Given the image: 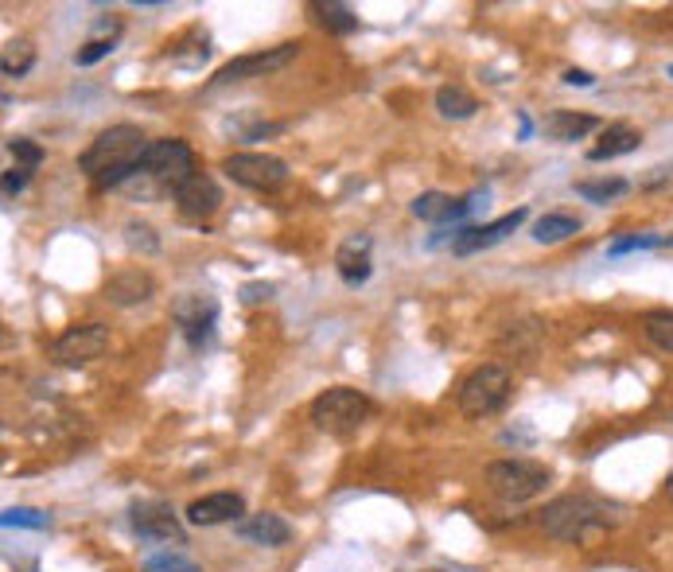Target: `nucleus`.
Listing matches in <instances>:
<instances>
[{"label": "nucleus", "instance_id": "obj_1", "mask_svg": "<svg viewBox=\"0 0 673 572\" xmlns=\"http://www.w3.org/2000/svg\"><path fill=\"white\" fill-rule=\"evenodd\" d=\"M149 144L152 141L136 125H110V129H102V133L94 136V144L79 156V167L94 191L121 187V183L133 180V175L144 167Z\"/></svg>", "mask_w": 673, "mask_h": 572}, {"label": "nucleus", "instance_id": "obj_2", "mask_svg": "<svg viewBox=\"0 0 673 572\" xmlns=\"http://www.w3.org/2000/svg\"><path fill=\"white\" fill-rule=\"evenodd\" d=\"M608 510H611L608 502L588 499V494H561V499H553L541 510L538 522L549 538L569 541V545H584L595 530H603V525L611 522Z\"/></svg>", "mask_w": 673, "mask_h": 572}, {"label": "nucleus", "instance_id": "obj_3", "mask_svg": "<svg viewBox=\"0 0 673 572\" xmlns=\"http://www.w3.org/2000/svg\"><path fill=\"white\" fill-rule=\"evenodd\" d=\"M374 413V401L363 390H350V386H332L312 401V425L327 437H350L358 432Z\"/></svg>", "mask_w": 673, "mask_h": 572}, {"label": "nucleus", "instance_id": "obj_4", "mask_svg": "<svg viewBox=\"0 0 673 572\" xmlns=\"http://www.w3.org/2000/svg\"><path fill=\"white\" fill-rule=\"evenodd\" d=\"M507 398H510V374L507 366L499 362H487L479 366V370H471L468 378L460 381V394H456L460 413L471 417V421H483V417L499 413V409L507 406Z\"/></svg>", "mask_w": 673, "mask_h": 572}, {"label": "nucleus", "instance_id": "obj_5", "mask_svg": "<svg viewBox=\"0 0 673 572\" xmlns=\"http://www.w3.org/2000/svg\"><path fill=\"white\" fill-rule=\"evenodd\" d=\"M483 479L502 502H530L549 487V468L533 460H494L487 463Z\"/></svg>", "mask_w": 673, "mask_h": 572}, {"label": "nucleus", "instance_id": "obj_6", "mask_svg": "<svg viewBox=\"0 0 673 572\" xmlns=\"http://www.w3.org/2000/svg\"><path fill=\"white\" fill-rule=\"evenodd\" d=\"M141 172L152 175L160 187L175 195V191H180L191 175H198L195 172V152H191L187 141H175V136H167V141H152L149 152H144Z\"/></svg>", "mask_w": 673, "mask_h": 572}, {"label": "nucleus", "instance_id": "obj_7", "mask_svg": "<svg viewBox=\"0 0 673 572\" xmlns=\"http://www.w3.org/2000/svg\"><path fill=\"white\" fill-rule=\"evenodd\" d=\"M222 172L249 191H277L288 180V164L269 152H231L222 160Z\"/></svg>", "mask_w": 673, "mask_h": 572}, {"label": "nucleus", "instance_id": "obj_8", "mask_svg": "<svg viewBox=\"0 0 673 572\" xmlns=\"http://www.w3.org/2000/svg\"><path fill=\"white\" fill-rule=\"evenodd\" d=\"M296 55H300V48H296V43H281V48H269V51L238 55V59H231L226 67H218V71H214L211 86H231V82L265 79V74H273V71H285Z\"/></svg>", "mask_w": 673, "mask_h": 572}, {"label": "nucleus", "instance_id": "obj_9", "mask_svg": "<svg viewBox=\"0 0 673 572\" xmlns=\"http://www.w3.org/2000/svg\"><path fill=\"white\" fill-rule=\"evenodd\" d=\"M110 350V327L105 324H82V327H67L55 339L51 355H55L59 366H86L94 358H102Z\"/></svg>", "mask_w": 673, "mask_h": 572}, {"label": "nucleus", "instance_id": "obj_10", "mask_svg": "<svg viewBox=\"0 0 673 572\" xmlns=\"http://www.w3.org/2000/svg\"><path fill=\"white\" fill-rule=\"evenodd\" d=\"M172 319L191 347H203V343L211 339L214 324H218V300H214V296L187 293L172 304Z\"/></svg>", "mask_w": 673, "mask_h": 572}, {"label": "nucleus", "instance_id": "obj_11", "mask_svg": "<svg viewBox=\"0 0 673 572\" xmlns=\"http://www.w3.org/2000/svg\"><path fill=\"white\" fill-rule=\"evenodd\" d=\"M522 223H526V207H518V211H510V215L494 218V223H487V226H468V231H456L452 234V254L468 257V254H479V249L499 246V242L507 238V234H514Z\"/></svg>", "mask_w": 673, "mask_h": 572}, {"label": "nucleus", "instance_id": "obj_12", "mask_svg": "<svg viewBox=\"0 0 673 572\" xmlns=\"http://www.w3.org/2000/svg\"><path fill=\"white\" fill-rule=\"evenodd\" d=\"M175 207H180V215L191 218V223H203V218H211L214 211L222 207L218 183H214L211 175H203V172L191 175V180L175 191Z\"/></svg>", "mask_w": 673, "mask_h": 572}, {"label": "nucleus", "instance_id": "obj_13", "mask_svg": "<svg viewBox=\"0 0 673 572\" xmlns=\"http://www.w3.org/2000/svg\"><path fill=\"white\" fill-rule=\"evenodd\" d=\"M129 518H133V530L141 533L144 541H180L183 545L180 518H175L172 507H164V502H136V507L129 510Z\"/></svg>", "mask_w": 673, "mask_h": 572}, {"label": "nucleus", "instance_id": "obj_14", "mask_svg": "<svg viewBox=\"0 0 673 572\" xmlns=\"http://www.w3.org/2000/svg\"><path fill=\"white\" fill-rule=\"evenodd\" d=\"M476 207H479V195H471V200H452V195H443V191H425V195L412 200V215H417L420 223H432V226L460 223V218L471 215Z\"/></svg>", "mask_w": 673, "mask_h": 572}, {"label": "nucleus", "instance_id": "obj_15", "mask_svg": "<svg viewBox=\"0 0 673 572\" xmlns=\"http://www.w3.org/2000/svg\"><path fill=\"white\" fill-rule=\"evenodd\" d=\"M246 514V499L234 491H214L203 494L187 507V522L191 525H222V522H238Z\"/></svg>", "mask_w": 673, "mask_h": 572}, {"label": "nucleus", "instance_id": "obj_16", "mask_svg": "<svg viewBox=\"0 0 673 572\" xmlns=\"http://www.w3.org/2000/svg\"><path fill=\"white\" fill-rule=\"evenodd\" d=\"M152 293H156V280H152V273H144V269H121L102 285V296L113 304V308H133V304L152 300Z\"/></svg>", "mask_w": 673, "mask_h": 572}, {"label": "nucleus", "instance_id": "obj_17", "mask_svg": "<svg viewBox=\"0 0 673 572\" xmlns=\"http://www.w3.org/2000/svg\"><path fill=\"white\" fill-rule=\"evenodd\" d=\"M370 234H355L335 249V269L347 285H366L370 280Z\"/></svg>", "mask_w": 673, "mask_h": 572}, {"label": "nucleus", "instance_id": "obj_18", "mask_svg": "<svg viewBox=\"0 0 673 572\" xmlns=\"http://www.w3.org/2000/svg\"><path fill=\"white\" fill-rule=\"evenodd\" d=\"M600 125V121L592 118V113H577V110H553L545 121H541V129H545L549 141L557 144H572V141H584L592 129Z\"/></svg>", "mask_w": 673, "mask_h": 572}, {"label": "nucleus", "instance_id": "obj_19", "mask_svg": "<svg viewBox=\"0 0 673 572\" xmlns=\"http://www.w3.org/2000/svg\"><path fill=\"white\" fill-rule=\"evenodd\" d=\"M238 533L246 541H257V545L277 549V545H288V538H293V525H288L281 514H254V518H242Z\"/></svg>", "mask_w": 673, "mask_h": 572}, {"label": "nucleus", "instance_id": "obj_20", "mask_svg": "<svg viewBox=\"0 0 673 572\" xmlns=\"http://www.w3.org/2000/svg\"><path fill=\"white\" fill-rule=\"evenodd\" d=\"M642 144V133L634 125H608L603 129V136H600V144L595 149H588V160L592 164H603V160H615V156H626V152H634Z\"/></svg>", "mask_w": 673, "mask_h": 572}, {"label": "nucleus", "instance_id": "obj_21", "mask_svg": "<svg viewBox=\"0 0 673 572\" xmlns=\"http://www.w3.org/2000/svg\"><path fill=\"white\" fill-rule=\"evenodd\" d=\"M580 231V218L577 215H564V211H549V215H541L538 223H533V242H541V246H557V242H569L572 234Z\"/></svg>", "mask_w": 673, "mask_h": 572}, {"label": "nucleus", "instance_id": "obj_22", "mask_svg": "<svg viewBox=\"0 0 673 572\" xmlns=\"http://www.w3.org/2000/svg\"><path fill=\"white\" fill-rule=\"evenodd\" d=\"M436 110L452 121H468V118H476L479 102L463 86H440L436 90Z\"/></svg>", "mask_w": 673, "mask_h": 572}, {"label": "nucleus", "instance_id": "obj_23", "mask_svg": "<svg viewBox=\"0 0 673 572\" xmlns=\"http://www.w3.org/2000/svg\"><path fill=\"white\" fill-rule=\"evenodd\" d=\"M312 12L319 17V24L327 28V32H335V35H350L358 28V17H355V9L350 4H339V0H319V4H312Z\"/></svg>", "mask_w": 673, "mask_h": 572}, {"label": "nucleus", "instance_id": "obj_24", "mask_svg": "<svg viewBox=\"0 0 673 572\" xmlns=\"http://www.w3.org/2000/svg\"><path fill=\"white\" fill-rule=\"evenodd\" d=\"M631 191V183L626 180H619V175H611V180H580L577 183V195L580 200H588V203H611V200H619V195H626Z\"/></svg>", "mask_w": 673, "mask_h": 572}, {"label": "nucleus", "instance_id": "obj_25", "mask_svg": "<svg viewBox=\"0 0 673 572\" xmlns=\"http://www.w3.org/2000/svg\"><path fill=\"white\" fill-rule=\"evenodd\" d=\"M35 63V48L28 40H12L9 48H4V55H0V71H4V79H20V74H28Z\"/></svg>", "mask_w": 673, "mask_h": 572}, {"label": "nucleus", "instance_id": "obj_26", "mask_svg": "<svg viewBox=\"0 0 673 572\" xmlns=\"http://www.w3.org/2000/svg\"><path fill=\"white\" fill-rule=\"evenodd\" d=\"M642 331H646V339L654 343L657 350H670L673 355V311L670 308L650 311V316L642 319Z\"/></svg>", "mask_w": 673, "mask_h": 572}, {"label": "nucleus", "instance_id": "obj_27", "mask_svg": "<svg viewBox=\"0 0 673 572\" xmlns=\"http://www.w3.org/2000/svg\"><path fill=\"white\" fill-rule=\"evenodd\" d=\"M662 246H673L670 234H631V238H619L608 246L611 257H623V254H634V249H662Z\"/></svg>", "mask_w": 673, "mask_h": 572}, {"label": "nucleus", "instance_id": "obj_28", "mask_svg": "<svg viewBox=\"0 0 673 572\" xmlns=\"http://www.w3.org/2000/svg\"><path fill=\"white\" fill-rule=\"evenodd\" d=\"M125 246L133 249V254H156L160 238H156V231H152L149 223H129L125 226Z\"/></svg>", "mask_w": 673, "mask_h": 572}, {"label": "nucleus", "instance_id": "obj_29", "mask_svg": "<svg viewBox=\"0 0 673 572\" xmlns=\"http://www.w3.org/2000/svg\"><path fill=\"white\" fill-rule=\"evenodd\" d=\"M144 572H203L195 561H187L183 553H160L144 561Z\"/></svg>", "mask_w": 673, "mask_h": 572}, {"label": "nucleus", "instance_id": "obj_30", "mask_svg": "<svg viewBox=\"0 0 673 572\" xmlns=\"http://www.w3.org/2000/svg\"><path fill=\"white\" fill-rule=\"evenodd\" d=\"M4 525H28V530H48L51 518L40 514V510H32V507H12V510H4Z\"/></svg>", "mask_w": 673, "mask_h": 572}, {"label": "nucleus", "instance_id": "obj_31", "mask_svg": "<svg viewBox=\"0 0 673 572\" xmlns=\"http://www.w3.org/2000/svg\"><path fill=\"white\" fill-rule=\"evenodd\" d=\"M9 152L17 156V164H24V167L43 164V149L32 141V136H12V141H9Z\"/></svg>", "mask_w": 673, "mask_h": 572}, {"label": "nucleus", "instance_id": "obj_32", "mask_svg": "<svg viewBox=\"0 0 673 572\" xmlns=\"http://www.w3.org/2000/svg\"><path fill=\"white\" fill-rule=\"evenodd\" d=\"M113 51V43H98V40H86L82 43V51H74V63L79 67H94L98 59H105Z\"/></svg>", "mask_w": 673, "mask_h": 572}, {"label": "nucleus", "instance_id": "obj_33", "mask_svg": "<svg viewBox=\"0 0 673 572\" xmlns=\"http://www.w3.org/2000/svg\"><path fill=\"white\" fill-rule=\"evenodd\" d=\"M24 187H28V167H12V172H4V200L20 195Z\"/></svg>", "mask_w": 673, "mask_h": 572}, {"label": "nucleus", "instance_id": "obj_34", "mask_svg": "<svg viewBox=\"0 0 673 572\" xmlns=\"http://www.w3.org/2000/svg\"><path fill=\"white\" fill-rule=\"evenodd\" d=\"M273 296V285H246L242 288V304H262Z\"/></svg>", "mask_w": 673, "mask_h": 572}, {"label": "nucleus", "instance_id": "obj_35", "mask_svg": "<svg viewBox=\"0 0 673 572\" xmlns=\"http://www.w3.org/2000/svg\"><path fill=\"white\" fill-rule=\"evenodd\" d=\"M564 82H569V86H592V74L588 71H577V67H572V71H564Z\"/></svg>", "mask_w": 673, "mask_h": 572}, {"label": "nucleus", "instance_id": "obj_36", "mask_svg": "<svg viewBox=\"0 0 673 572\" xmlns=\"http://www.w3.org/2000/svg\"><path fill=\"white\" fill-rule=\"evenodd\" d=\"M665 494H670V499H673V476H670V483H665Z\"/></svg>", "mask_w": 673, "mask_h": 572}, {"label": "nucleus", "instance_id": "obj_37", "mask_svg": "<svg viewBox=\"0 0 673 572\" xmlns=\"http://www.w3.org/2000/svg\"><path fill=\"white\" fill-rule=\"evenodd\" d=\"M670 79H673V67H670Z\"/></svg>", "mask_w": 673, "mask_h": 572}]
</instances>
